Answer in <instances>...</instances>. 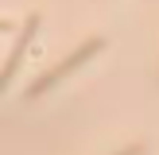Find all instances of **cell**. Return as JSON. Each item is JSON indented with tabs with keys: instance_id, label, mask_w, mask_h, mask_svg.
<instances>
[{
	"instance_id": "1",
	"label": "cell",
	"mask_w": 159,
	"mask_h": 155,
	"mask_svg": "<svg viewBox=\"0 0 159 155\" xmlns=\"http://www.w3.org/2000/svg\"><path fill=\"white\" fill-rule=\"evenodd\" d=\"M101 46H105V39H89V43H82V46H78L74 54H66V58H62L58 66L51 70V74H43V78H39V82H35V85H31V89H27V97H39V93H43V89H51V85H58L62 78H70V74H74L78 66H85V62H89L93 54L101 51Z\"/></svg>"
},
{
	"instance_id": "2",
	"label": "cell",
	"mask_w": 159,
	"mask_h": 155,
	"mask_svg": "<svg viewBox=\"0 0 159 155\" xmlns=\"http://www.w3.org/2000/svg\"><path fill=\"white\" fill-rule=\"evenodd\" d=\"M35 27H39V16H27V23H23V35H20V43L12 46V54H8V58H4V66H0V93L8 89V82H12L16 66H20V58H23V46H27V39L35 35Z\"/></svg>"
},
{
	"instance_id": "3",
	"label": "cell",
	"mask_w": 159,
	"mask_h": 155,
	"mask_svg": "<svg viewBox=\"0 0 159 155\" xmlns=\"http://www.w3.org/2000/svg\"><path fill=\"white\" fill-rule=\"evenodd\" d=\"M8 27H12V23H0V31H8Z\"/></svg>"
}]
</instances>
